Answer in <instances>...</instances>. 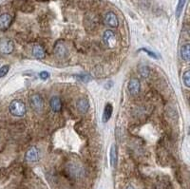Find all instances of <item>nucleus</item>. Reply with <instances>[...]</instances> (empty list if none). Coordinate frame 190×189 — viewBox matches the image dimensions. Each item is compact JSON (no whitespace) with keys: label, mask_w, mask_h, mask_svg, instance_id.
Here are the masks:
<instances>
[{"label":"nucleus","mask_w":190,"mask_h":189,"mask_svg":"<svg viewBox=\"0 0 190 189\" xmlns=\"http://www.w3.org/2000/svg\"><path fill=\"white\" fill-rule=\"evenodd\" d=\"M10 109V112L13 115V116H16V117H22L26 114V106L25 104L20 101V100H14L10 104L9 106Z\"/></svg>","instance_id":"f257e3e1"},{"label":"nucleus","mask_w":190,"mask_h":189,"mask_svg":"<svg viewBox=\"0 0 190 189\" xmlns=\"http://www.w3.org/2000/svg\"><path fill=\"white\" fill-rule=\"evenodd\" d=\"M29 105L34 111L39 113L44 109V100L39 94H33L29 98Z\"/></svg>","instance_id":"f03ea898"},{"label":"nucleus","mask_w":190,"mask_h":189,"mask_svg":"<svg viewBox=\"0 0 190 189\" xmlns=\"http://www.w3.org/2000/svg\"><path fill=\"white\" fill-rule=\"evenodd\" d=\"M103 41L105 43V45L107 47L108 49L112 50L116 47V37H115V34L112 30L110 29H107L104 33V35H103Z\"/></svg>","instance_id":"7ed1b4c3"},{"label":"nucleus","mask_w":190,"mask_h":189,"mask_svg":"<svg viewBox=\"0 0 190 189\" xmlns=\"http://www.w3.org/2000/svg\"><path fill=\"white\" fill-rule=\"evenodd\" d=\"M14 50V44L9 38H3L0 40V52L4 54H10Z\"/></svg>","instance_id":"20e7f679"},{"label":"nucleus","mask_w":190,"mask_h":189,"mask_svg":"<svg viewBox=\"0 0 190 189\" xmlns=\"http://www.w3.org/2000/svg\"><path fill=\"white\" fill-rule=\"evenodd\" d=\"M104 22L106 26L110 28H117L119 26V20L117 15L112 12V11H108L104 17Z\"/></svg>","instance_id":"39448f33"},{"label":"nucleus","mask_w":190,"mask_h":189,"mask_svg":"<svg viewBox=\"0 0 190 189\" xmlns=\"http://www.w3.org/2000/svg\"><path fill=\"white\" fill-rule=\"evenodd\" d=\"M25 158L28 162H36L39 159V152L38 149L35 146H31L29 148V150L26 152Z\"/></svg>","instance_id":"423d86ee"},{"label":"nucleus","mask_w":190,"mask_h":189,"mask_svg":"<svg viewBox=\"0 0 190 189\" xmlns=\"http://www.w3.org/2000/svg\"><path fill=\"white\" fill-rule=\"evenodd\" d=\"M12 22V17L9 13H3L0 15V29L5 30L9 29Z\"/></svg>","instance_id":"0eeeda50"},{"label":"nucleus","mask_w":190,"mask_h":189,"mask_svg":"<svg viewBox=\"0 0 190 189\" xmlns=\"http://www.w3.org/2000/svg\"><path fill=\"white\" fill-rule=\"evenodd\" d=\"M54 54L58 58H64L67 54V49L66 46L63 42H57L54 46Z\"/></svg>","instance_id":"6e6552de"},{"label":"nucleus","mask_w":190,"mask_h":189,"mask_svg":"<svg viewBox=\"0 0 190 189\" xmlns=\"http://www.w3.org/2000/svg\"><path fill=\"white\" fill-rule=\"evenodd\" d=\"M140 88H141V85L137 79L130 80V82L129 83V91L131 95L136 96L137 94L140 92Z\"/></svg>","instance_id":"1a4fd4ad"},{"label":"nucleus","mask_w":190,"mask_h":189,"mask_svg":"<svg viewBox=\"0 0 190 189\" xmlns=\"http://www.w3.org/2000/svg\"><path fill=\"white\" fill-rule=\"evenodd\" d=\"M50 106L53 112H59L62 108V102L58 96H52L50 101Z\"/></svg>","instance_id":"9d476101"},{"label":"nucleus","mask_w":190,"mask_h":189,"mask_svg":"<svg viewBox=\"0 0 190 189\" xmlns=\"http://www.w3.org/2000/svg\"><path fill=\"white\" fill-rule=\"evenodd\" d=\"M76 107L77 109L80 111L81 113H86L88 108H89V103L88 101V99L86 98H81L77 101V104H76Z\"/></svg>","instance_id":"9b49d317"},{"label":"nucleus","mask_w":190,"mask_h":189,"mask_svg":"<svg viewBox=\"0 0 190 189\" xmlns=\"http://www.w3.org/2000/svg\"><path fill=\"white\" fill-rule=\"evenodd\" d=\"M112 111H113V106L110 103H107L105 106L104 109V113H103V122L106 123L107 121H109V119L111 118L112 115Z\"/></svg>","instance_id":"f8f14e48"},{"label":"nucleus","mask_w":190,"mask_h":189,"mask_svg":"<svg viewBox=\"0 0 190 189\" xmlns=\"http://www.w3.org/2000/svg\"><path fill=\"white\" fill-rule=\"evenodd\" d=\"M180 54H181V57L183 60L189 61V59H190V45H189V43L183 44L182 46Z\"/></svg>","instance_id":"ddd939ff"},{"label":"nucleus","mask_w":190,"mask_h":189,"mask_svg":"<svg viewBox=\"0 0 190 189\" xmlns=\"http://www.w3.org/2000/svg\"><path fill=\"white\" fill-rule=\"evenodd\" d=\"M33 54L35 58L37 59H43L45 58V50L43 49V47L40 45H34L33 48Z\"/></svg>","instance_id":"4468645a"},{"label":"nucleus","mask_w":190,"mask_h":189,"mask_svg":"<svg viewBox=\"0 0 190 189\" xmlns=\"http://www.w3.org/2000/svg\"><path fill=\"white\" fill-rule=\"evenodd\" d=\"M117 164V146L116 145H112L110 148V164L112 167H115Z\"/></svg>","instance_id":"2eb2a0df"},{"label":"nucleus","mask_w":190,"mask_h":189,"mask_svg":"<svg viewBox=\"0 0 190 189\" xmlns=\"http://www.w3.org/2000/svg\"><path fill=\"white\" fill-rule=\"evenodd\" d=\"M185 3H186V0H179L178 1V5L176 7V12H175L177 18H179L181 16V14L183 11V8L185 6Z\"/></svg>","instance_id":"dca6fc26"},{"label":"nucleus","mask_w":190,"mask_h":189,"mask_svg":"<svg viewBox=\"0 0 190 189\" xmlns=\"http://www.w3.org/2000/svg\"><path fill=\"white\" fill-rule=\"evenodd\" d=\"M183 82L186 88H190V72L189 70L185 71L183 75Z\"/></svg>","instance_id":"f3484780"},{"label":"nucleus","mask_w":190,"mask_h":189,"mask_svg":"<svg viewBox=\"0 0 190 189\" xmlns=\"http://www.w3.org/2000/svg\"><path fill=\"white\" fill-rule=\"evenodd\" d=\"M10 70V66L9 65H4L0 68V78L4 77Z\"/></svg>","instance_id":"a211bd4d"},{"label":"nucleus","mask_w":190,"mask_h":189,"mask_svg":"<svg viewBox=\"0 0 190 189\" xmlns=\"http://www.w3.org/2000/svg\"><path fill=\"white\" fill-rule=\"evenodd\" d=\"M49 77H50V73L48 71H41L39 73V78L42 80H47Z\"/></svg>","instance_id":"6ab92c4d"},{"label":"nucleus","mask_w":190,"mask_h":189,"mask_svg":"<svg viewBox=\"0 0 190 189\" xmlns=\"http://www.w3.org/2000/svg\"><path fill=\"white\" fill-rule=\"evenodd\" d=\"M140 71H141V74H142V76H144V77H146V76H147V75H148V69H147V68H146V67H142V68H141Z\"/></svg>","instance_id":"aec40b11"},{"label":"nucleus","mask_w":190,"mask_h":189,"mask_svg":"<svg viewBox=\"0 0 190 189\" xmlns=\"http://www.w3.org/2000/svg\"><path fill=\"white\" fill-rule=\"evenodd\" d=\"M76 78H78V79H81V81H83V82H87L88 80V77L87 76V75H78V76H75Z\"/></svg>","instance_id":"412c9836"},{"label":"nucleus","mask_w":190,"mask_h":189,"mask_svg":"<svg viewBox=\"0 0 190 189\" xmlns=\"http://www.w3.org/2000/svg\"><path fill=\"white\" fill-rule=\"evenodd\" d=\"M142 51H144L145 52H147L151 57H154V58H158V56H157V54L155 53V52H150V51H148V50H147V49H144V50H142Z\"/></svg>","instance_id":"4be33fe9"},{"label":"nucleus","mask_w":190,"mask_h":189,"mask_svg":"<svg viewBox=\"0 0 190 189\" xmlns=\"http://www.w3.org/2000/svg\"><path fill=\"white\" fill-rule=\"evenodd\" d=\"M87 21H88V22H90V23H91V20H90L88 17H87ZM95 22H96V21H95V19H94V17H93V15H92V24H94Z\"/></svg>","instance_id":"5701e85b"},{"label":"nucleus","mask_w":190,"mask_h":189,"mask_svg":"<svg viewBox=\"0 0 190 189\" xmlns=\"http://www.w3.org/2000/svg\"><path fill=\"white\" fill-rule=\"evenodd\" d=\"M125 189H134V187L132 186V185H129L128 187H126Z\"/></svg>","instance_id":"b1692460"}]
</instances>
